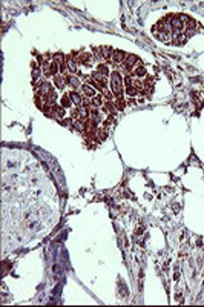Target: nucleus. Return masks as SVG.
<instances>
[{
  "label": "nucleus",
  "mask_w": 204,
  "mask_h": 307,
  "mask_svg": "<svg viewBox=\"0 0 204 307\" xmlns=\"http://www.w3.org/2000/svg\"><path fill=\"white\" fill-rule=\"evenodd\" d=\"M135 63H140V60H138V57L137 55H127L126 58H124V62H123V69L124 71H129L130 68H134L135 66Z\"/></svg>",
  "instance_id": "obj_3"
},
{
  "label": "nucleus",
  "mask_w": 204,
  "mask_h": 307,
  "mask_svg": "<svg viewBox=\"0 0 204 307\" xmlns=\"http://www.w3.org/2000/svg\"><path fill=\"white\" fill-rule=\"evenodd\" d=\"M126 57H127V55H126L123 51H114V63H115V65H117V63H123Z\"/></svg>",
  "instance_id": "obj_9"
},
{
  "label": "nucleus",
  "mask_w": 204,
  "mask_h": 307,
  "mask_svg": "<svg viewBox=\"0 0 204 307\" xmlns=\"http://www.w3.org/2000/svg\"><path fill=\"white\" fill-rule=\"evenodd\" d=\"M97 72H98V74H103V75H106V77H108V74H109V68H108V65L100 63V65L97 66Z\"/></svg>",
  "instance_id": "obj_14"
},
{
  "label": "nucleus",
  "mask_w": 204,
  "mask_h": 307,
  "mask_svg": "<svg viewBox=\"0 0 204 307\" xmlns=\"http://www.w3.org/2000/svg\"><path fill=\"white\" fill-rule=\"evenodd\" d=\"M92 58H94V55H89V54H82V57L79 58V62L82 63V65H91V62H92Z\"/></svg>",
  "instance_id": "obj_12"
},
{
  "label": "nucleus",
  "mask_w": 204,
  "mask_h": 307,
  "mask_svg": "<svg viewBox=\"0 0 204 307\" xmlns=\"http://www.w3.org/2000/svg\"><path fill=\"white\" fill-rule=\"evenodd\" d=\"M187 39H189V34L187 32H175V37H173V42L175 45H183L187 42Z\"/></svg>",
  "instance_id": "obj_6"
},
{
  "label": "nucleus",
  "mask_w": 204,
  "mask_h": 307,
  "mask_svg": "<svg viewBox=\"0 0 204 307\" xmlns=\"http://www.w3.org/2000/svg\"><path fill=\"white\" fill-rule=\"evenodd\" d=\"M54 114H55V117L63 118L65 117V108L63 106H54Z\"/></svg>",
  "instance_id": "obj_16"
},
{
  "label": "nucleus",
  "mask_w": 204,
  "mask_h": 307,
  "mask_svg": "<svg viewBox=\"0 0 204 307\" xmlns=\"http://www.w3.org/2000/svg\"><path fill=\"white\" fill-rule=\"evenodd\" d=\"M111 79H112V89H114V95L118 98V97H121L123 95V79L121 75H120V72L118 71H114L112 72V75H111Z\"/></svg>",
  "instance_id": "obj_1"
},
{
  "label": "nucleus",
  "mask_w": 204,
  "mask_h": 307,
  "mask_svg": "<svg viewBox=\"0 0 204 307\" xmlns=\"http://www.w3.org/2000/svg\"><path fill=\"white\" fill-rule=\"evenodd\" d=\"M91 77H92V79H94V80H95V82H97V83H98L103 89H106V86H108V79H106V75L98 74V72L95 71V72H92V75H91Z\"/></svg>",
  "instance_id": "obj_4"
},
{
  "label": "nucleus",
  "mask_w": 204,
  "mask_h": 307,
  "mask_svg": "<svg viewBox=\"0 0 204 307\" xmlns=\"http://www.w3.org/2000/svg\"><path fill=\"white\" fill-rule=\"evenodd\" d=\"M104 97H106L108 100H112V94H111V92H108V91H104Z\"/></svg>",
  "instance_id": "obj_24"
},
{
  "label": "nucleus",
  "mask_w": 204,
  "mask_h": 307,
  "mask_svg": "<svg viewBox=\"0 0 204 307\" xmlns=\"http://www.w3.org/2000/svg\"><path fill=\"white\" fill-rule=\"evenodd\" d=\"M91 104H92L94 108H100V106L103 104V98H101L100 95H95V97L91 100Z\"/></svg>",
  "instance_id": "obj_15"
},
{
  "label": "nucleus",
  "mask_w": 204,
  "mask_h": 307,
  "mask_svg": "<svg viewBox=\"0 0 204 307\" xmlns=\"http://www.w3.org/2000/svg\"><path fill=\"white\" fill-rule=\"evenodd\" d=\"M82 91L84 92V95H86V97H91V98H94V97L97 95V94H95V89L92 88L91 85H83Z\"/></svg>",
  "instance_id": "obj_8"
},
{
  "label": "nucleus",
  "mask_w": 204,
  "mask_h": 307,
  "mask_svg": "<svg viewBox=\"0 0 204 307\" xmlns=\"http://www.w3.org/2000/svg\"><path fill=\"white\" fill-rule=\"evenodd\" d=\"M66 65H68V69H69V72L75 74V72L79 71V63H77V60H75V57H74V55L66 58Z\"/></svg>",
  "instance_id": "obj_5"
},
{
  "label": "nucleus",
  "mask_w": 204,
  "mask_h": 307,
  "mask_svg": "<svg viewBox=\"0 0 204 307\" xmlns=\"http://www.w3.org/2000/svg\"><path fill=\"white\" fill-rule=\"evenodd\" d=\"M135 74H137L138 77H144V75H146V68H144V66H138V68L135 69Z\"/></svg>",
  "instance_id": "obj_19"
},
{
  "label": "nucleus",
  "mask_w": 204,
  "mask_h": 307,
  "mask_svg": "<svg viewBox=\"0 0 204 307\" xmlns=\"http://www.w3.org/2000/svg\"><path fill=\"white\" fill-rule=\"evenodd\" d=\"M112 104H114L112 101L106 103V106H104V111H106V112H114V106H112Z\"/></svg>",
  "instance_id": "obj_22"
},
{
  "label": "nucleus",
  "mask_w": 204,
  "mask_h": 307,
  "mask_svg": "<svg viewBox=\"0 0 204 307\" xmlns=\"http://www.w3.org/2000/svg\"><path fill=\"white\" fill-rule=\"evenodd\" d=\"M98 134H100V140H104V138L108 137V134L103 131V129H98Z\"/></svg>",
  "instance_id": "obj_23"
},
{
  "label": "nucleus",
  "mask_w": 204,
  "mask_h": 307,
  "mask_svg": "<svg viewBox=\"0 0 204 307\" xmlns=\"http://www.w3.org/2000/svg\"><path fill=\"white\" fill-rule=\"evenodd\" d=\"M126 94H127L129 97H135V95L138 94V91H137V89L134 88V86H130V88H127V89H126Z\"/></svg>",
  "instance_id": "obj_21"
},
{
  "label": "nucleus",
  "mask_w": 204,
  "mask_h": 307,
  "mask_svg": "<svg viewBox=\"0 0 204 307\" xmlns=\"http://www.w3.org/2000/svg\"><path fill=\"white\" fill-rule=\"evenodd\" d=\"M123 82H124V85H126L127 88H130V86H134V79H132L130 75H126Z\"/></svg>",
  "instance_id": "obj_20"
},
{
  "label": "nucleus",
  "mask_w": 204,
  "mask_h": 307,
  "mask_svg": "<svg viewBox=\"0 0 204 307\" xmlns=\"http://www.w3.org/2000/svg\"><path fill=\"white\" fill-rule=\"evenodd\" d=\"M114 104H115V109H118V111H121V109H124V104H126V103L123 101V98H121V97H118V98L115 100V103H114Z\"/></svg>",
  "instance_id": "obj_18"
},
{
  "label": "nucleus",
  "mask_w": 204,
  "mask_h": 307,
  "mask_svg": "<svg viewBox=\"0 0 204 307\" xmlns=\"http://www.w3.org/2000/svg\"><path fill=\"white\" fill-rule=\"evenodd\" d=\"M68 95H69V98H71L72 104H79V106H82V95H80L79 92L72 91V92H69Z\"/></svg>",
  "instance_id": "obj_7"
},
{
  "label": "nucleus",
  "mask_w": 204,
  "mask_h": 307,
  "mask_svg": "<svg viewBox=\"0 0 204 307\" xmlns=\"http://www.w3.org/2000/svg\"><path fill=\"white\" fill-rule=\"evenodd\" d=\"M58 72H60V65H58L57 60H54V62L51 63V74L55 77V75H58Z\"/></svg>",
  "instance_id": "obj_13"
},
{
  "label": "nucleus",
  "mask_w": 204,
  "mask_h": 307,
  "mask_svg": "<svg viewBox=\"0 0 204 307\" xmlns=\"http://www.w3.org/2000/svg\"><path fill=\"white\" fill-rule=\"evenodd\" d=\"M54 85H55L58 89H63L65 85H66V79H63L62 75H55V77H54Z\"/></svg>",
  "instance_id": "obj_10"
},
{
  "label": "nucleus",
  "mask_w": 204,
  "mask_h": 307,
  "mask_svg": "<svg viewBox=\"0 0 204 307\" xmlns=\"http://www.w3.org/2000/svg\"><path fill=\"white\" fill-rule=\"evenodd\" d=\"M169 23H170V28L173 32H183L184 22H183L181 15H172V19H169Z\"/></svg>",
  "instance_id": "obj_2"
},
{
  "label": "nucleus",
  "mask_w": 204,
  "mask_h": 307,
  "mask_svg": "<svg viewBox=\"0 0 204 307\" xmlns=\"http://www.w3.org/2000/svg\"><path fill=\"white\" fill-rule=\"evenodd\" d=\"M66 83H68V85H71L72 88H79V86H80V80H79L77 77H74V75L66 77Z\"/></svg>",
  "instance_id": "obj_11"
},
{
  "label": "nucleus",
  "mask_w": 204,
  "mask_h": 307,
  "mask_svg": "<svg viewBox=\"0 0 204 307\" xmlns=\"http://www.w3.org/2000/svg\"><path fill=\"white\" fill-rule=\"evenodd\" d=\"M71 104H72V101H71L69 95H68V94L63 95V98H62V106H63V108H69Z\"/></svg>",
  "instance_id": "obj_17"
}]
</instances>
